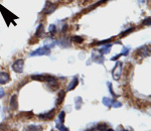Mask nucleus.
<instances>
[{"label": "nucleus", "mask_w": 151, "mask_h": 131, "mask_svg": "<svg viewBox=\"0 0 151 131\" xmlns=\"http://www.w3.org/2000/svg\"><path fill=\"white\" fill-rule=\"evenodd\" d=\"M120 56H121V54H118V56H116V57H113V58L111 59V61H115V59H118Z\"/></svg>", "instance_id": "31"}, {"label": "nucleus", "mask_w": 151, "mask_h": 131, "mask_svg": "<svg viewBox=\"0 0 151 131\" xmlns=\"http://www.w3.org/2000/svg\"><path fill=\"white\" fill-rule=\"evenodd\" d=\"M44 32V26L43 24H40L35 30V36H41Z\"/></svg>", "instance_id": "13"}, {"label": "nucleus", "mask_w": 151, "mask_h": 131, "mask_svg": "<svg viewBox=\"0 0 151 131\" xmlns=\"http://www.w3.org/2000/svg\"><path fill=\"white\" fill-rule=\"evenodd\" d=\"M78 84H79V80H78V78H77V77L72 78V82L70 83V85L66 87V91H72V89H75V88L78 86Z\"/></svg>", "instance_id": "11"}, {"label": "nucleus", "mask_w": 151, "mask_h": 131, "mask_svg": "<svg viewBox=\"0 0 151 131\" xmlns=\"http://www.w3.org/2000/svg\"><path fill=\"white\" fill-rule=\"evenodd\" d=\"M65 116H66V113H65V111H61L59 114V123H63V124H64V122H65Z\"/></svg>", "instance_id": "19"}, {"label": "nucleus", "mask_w": 151, "mask_h": 131, "mask_svg": "<svg viewBox=\"0 0 151 131\" xmlns=\"http://www.w3.org/2000/svg\"><path fill=\"white\" fill-rule=\"evenodd\" d=\"M138 53H139V56H141L142 58H147V57H149V54H150V50H149V47H147V46H143L139 48Z\"/></svg>", "instance_id": "6"}, {"label": "nucleus", "mask_w": 151, "mask_h": 131, "mask_svg": "<svg viewBox=\"0 0 151 131\" xmlns=\"http://www.w3.org/2000/svg\"><path fill=\"white\" fill-rule=\"evenodd\" d=\"M57 128L59 129V131H70L68 127H66L63 123H59V121H58V123H57Z\"/></svg>", "instance_id": "17"}, {"label": "nucleus", "mask_w": 151, "mask_h": 131, "mask_svg": "<svg viewBox=\"0 0 151 131\" xmlns=\"http://www.w3.org/2000/svg\"><path fill=\"white\" fill-rule=\"evenodd\" d=\"M121 103L120 102H117V101H115V100H113L112 101V105L111 106H113V107H116V108H119V107H121Z\"/></svg>", "instance_id": "26"}, {"label": "nucleus", "mask_w": 151, "mask_h": 131, "mask_svg": "<svg viewBox=\"0 0 151 131\" xmlns=\"http://www.w3.org/2000/svg\"><path fill=\"white\" fill-rule=\"evenodd\" d=\"M51 54V50L47 48L46 46H42V47H40L35 51H33L32 52H30V57H36V56H48Z\"/></svg>", "instance_id": "2"}, {"label": "nucleus", "mask_w": 151, "mask_h": 131, "mask_svg": "<svg viewBox=\"0 0 151 131\" xmlns=\"http://www.w3.org/2000/svg\"><path fill=\"white\" fill-rule=\"evenodd\" d=\"M12 70H13L15 73H18V74H20V73L23 72V69H24V61L23 59H16L15 62H14L13 64H12Z\"/></svg>", "instance_id": "3"}, {"label": "nucleus", "mask_w": 151, "mask_h": 131, "mask_svg": "<svg viewBox=\"0 0 151 131\" xmlns=\"http://www.w3.org/2000/svg\"><path fill=\"white\" fill-rule=\"evenodd\" d=\"M44 82H46L47 85L49 86L51 88H57L58 87V80H57V78L53 77V76H46Z\"/></svg>", "instance_id": "5"}, {"label": "nucleus", "mask_w": 151, "mask_h": 131, "mask_svg": "<svg viewBox=\"0 0 151 131\" xmlns=\"http://www.w3.org/2000/svg\"><path fill=\"white\" fill-rule=\"evenodd\" d=\"M97 129L100 131H106L108 129V127H107V124H99L97 126Z\"/></svg>", "instance_id": "22"}, {"label": "nucleus", "mask_w": 151, "mask_h": 131, "mask_svg": "<svg viewBox=\"0 0 151 131\" xmlns=\"http://www.w3.org/2000/svg\"><path fill=\"white\" fill-rule=\"evenodd\" d=\"M106 131H115V130H113V129H107Z\"/></svg>", "instance_id": "33"}, {"label": "nucleus", "mask_w": 151, "mask_h": 131, "mask_svg": "<svg viewBox=\"0 0 151 131\" xmlns=\"http://www.w3.org/2000/svg\"><path fill=\"white\" fill-rule=\"evenodd\" d=\"M81 104H82V99L80 98V97H78V98L76 99V108L77 109H80V107H81Z\"/></svg>", "instance_id": "25"}, {"label": "nucleus", "mask_w": 151, "mask_h": 131, "mask_svg": "<svg viewBox=\"0 0 151 131\" xmlns=\"http://www.w3.org/2000/svg\"><path fill=\"white\" fill-rule=\"evenodd\" d=\"M57 7H58V5H57L55 3H53V2H51V1H46L44 6L42 8V10H41V13H43V14H46V15L52 14V13H53L55 11Z\"/></svg>", "instance_id": "1"}, {"label": "nucleus", "mask_w": 151, "mask_h": 131, "mask_svg": "<svg viewBox=\"0 0 151 131\" xmlns=\"http://www.w3.org/2000/svg\"><path fill=\"white\" fill-rule=\"evenodd\" d=\"M54 113H55V110L54 109H52L51 111H48L47 113H44V114H40L38 115V117L40 119H44V120H49L54 116Z\"/></svg>", "instance_id": "8"}, {"label": "nucleus", "mask_w": 151, "mask_h": 131, "mask_svg": "<svg viewBox=\"0 0 151 131\" xmlns=\"http://www.w3.org/2000/svg\"><path fill=\"white\" fill-rule=\"evenodd\" d=\"M25 131H42V128L40 125H28L26 128H25Z\"/></svg>", "instance_id": "12"}, {"label": "nucleus", "mask_w": 151, "mask_h": 131, "mask_svg": "<svg viewBox=\"0 0 151 131\" xmlns=\"http://www.w3.org/2000/svg\"><path fill=\"white\" fill-rule=\"evenodd\" d=\"M4 95H5V91H4L3 89H0V99L2 98Z\"/></svg>", "instance_id": "29"}, {"label": "nucleus", "mask_w": 151, "mask_h": 131, "mask_svg": "<svg viewBox=\"0 0 151 131\" xmlns=\"http://www.w3.org/2000/svg\"><path fill=\"white\" fill-rule=\"evenodd\" d=\"M122 63L121 62H118L116 66H115V68L113 69V71H112V74H113V79L114 80H116V81H118L120 77H121V75H122Z\"/></svg>", "instance_id": "4"}, {"label": "nucleus", "mask_w": 151, "mask_h": 131, "mask_svg": "<svg viewBox=\"0 0 151 131\" xmlns=\"http://www.w3.org/2000/svg\"><path fill=\"white\" fill-rule=\"evenodd\" d=\"M128 52H129V50H128L127 47H124V51H122V53H121V54H123V56H127Z\"/></svg>", "instance_id": "28"}, {"label": "nucleus", "mask_w": 151, "mask_h": 131, "mask_svg": "<svg viewBox=\"0 0 151 131\" xmlns=\"http://www.w3.org/2000/svg\"><path fill=\"white\" fill-rule=\"evenodd\" d=\"M65 95H66V92L65 91H60L59 93V96H58V101H57V104L59 105L65 99Z\"/></svg>", "instance_id": "16"}, {"label": "nucleus", "mask_w": 151, "mask_h": 131, "mask_svg": "<svg viewBox=\"0 0 151 131\" xmlns=\"http://www.w3.org/2000/svg\"><path fill=\"white\" fill-rule=\"evenodd\" d=\"M146 1H147V0H139V2H140V3H145Z\"/></svg>", "instance_id": "32"}, {"label": "nucleus", "mask_w": 151, "mask_h": 131, "mask_svg": "<svg viewBox=\"0 0 151 131\" xmlns=\"http://www.w3.org/2000/svg\"><path fill=\"white\" fill-rule=\"evenodd\" d=\"M72 41H75V42H77V43H82L84 39H83V37H82V36L75 35V36H72Z\"/></svg>", "instance_id": "18"}, {"label": "nucleus", "mask_w": 151, "mask_h": 131, "mask_svg": "<svg viewBox=\"0 0 151 131\" xmlns=\"http://www.w3.org/2000/svg\"><path fill=\"white\" fill-rule=\"evenodd\" d=\"M112 101H113V100H111L110 98H106L105 97V98H103V104L109 107V106L112 105Z\"/></svg>", "instance_id": "20"}, {"label": "nucleus", "mask_w": 151, "mask_h": 131, "mask_svg": "<svg viewBox=\"0 0 151 131\" xmlns=\"http://www.w3.org/2000/svg\"><path fill=\"white\" fill-rule=\"evenodd\" d=\"M142 25H150V17H147L142 21Z\"/></svg>", "instance_id": "27"}, {"label": "nucleus", "mask_w": 151, "mask_h": 131, "mask_svg": "<svg viewBox=\"0 0 151 131\" xmlns=\"http://www.w3.org/2000/svg\"><path fill=\"white\" fill-rule=\"evenodd\" d=\"M48 30H49V32L52 33V34H54V33L57 32V26L54 25V24H51L49 27H48Z\"/></svg>", "instance_id": "21"}, {"label": "nucleus", "mask_w": 151, "mask_h": 131, "mask_svg": "<svg viewBox=\"0 0 151 131\" xmlns=\"http://www.w3.org/2000/svg\"><path fill=\"white\" fill-rule=\"evenodd\" d=\"M111 39H106V40H102V41H99V42H95V45H98V46H101V45H106V43H110Z\"/></svg>", "instance_id": "24"}, {"label": "nucleus", "mask_w": 151, "mask_h": 131, "mask_svg": "<svg viewBox=\"0 0 151 131\" xmlns=\"http://www.w3.org/2000/svg\"><path fill=\"white\" fill-rule=\"evenodd\" d=\"M31 79L34 80V81H40V82H42V81H44L46 76L42 75V74H37V75H32V76H31Z\"/></svg>", "instance_id": "15"}, {"label": "nucleus", "mask_w": 151, "mask_h": 131, "mask_svg": "<svg viewBox=\"0 0 151 131\" xmlns=\"http://www.w3.org/2000/svg\"><path fill=\"white\" fill-rule=\"evenodd\" d=\"M134 30V28H128L127 30H125V31H123V32L120 34V36H125V35H127V34H129L130 32H132Z\"/></svg>", "instance_id": "23"}, {"label": "nucleus", "mask_w": 151, "mask_h": 131, "mask_svg": "<svg viewBox=\"0 0 151 131\" xmlns=\"http://www.w3.org/2000/svg\"><path fill=\"white\" fill-rule=\"evenodd\" d=\"M88 131H94V129H90V130H88Z\"/></svg>", "instance_id": "34"}, {"label": "nucleus", "mask_w": 151, "mask_h": 131, "mask_svg": "<svg viewBox=\"0 0 151 131\" xmlns=\"http://www.w3.org/2000/svg\"><path fill=\"white\" fill-rule=\"evenodd\" d=\"M111 46H112V43H108V46H105L104 47H102V48L100 50V52H101L102 54H107V53H109L110 51H111Z\"/></svg>", "instance_id": "14"}, {"label": "nucleus", "mask_w": 151, "mask_h": 131, "mask_svg": "<svg viewBox=\"0 0 151 131\" xmlns=\"http://www.w3.org/2000/svg\"><path fill=\"white\" fill-rule=\"evenodd\" d=\"M43 43H44V46L46 47H47V48H53V46L57 45V41L54 40V39H44V41H43Z\"/></svg>", "instance_id": "10"}, {"label": "nucleus", "mask_w": 151, "mask_h": 131, "mask_svg": "<svg viewBox=\"0 0 151 131\" xmlns=\"http://www.w3.org/2000/svg\"><path fill=\"white\" fill-rule=\"evenodd\" d=\"M108 86H109V89H110V93H111L112 95H114V96H115L114 92H113V90H112V85H111V84H110V83H108Z\"/></svg>", "instance_id": "30"}, {"label": "nucleus", "mask_w": 151, "mask_h": 131, "mask_svg": "<svg viewBox=\"0 0 151 131\" xmlns=\"http://www.w3.org/2000/svg\"><path fill=\"white\" fill-rule=\"evenodd\" d=\"M9 106L12 110H16L18 108V102H17V97L16 95H13L11 98H10V102H9Z\"/></svg>", "instance_id": "9"}, {"label": "nucleus", "mask_w": 151, "mask_h": 131, "mask_svg": "<svg viewBox=\"0 0 151 131\" xmlns=\"http://www.w3.org/2000/svg\"><path fill=\"white\" fill-rule=\"evenodd\" d=\"M10 81V76L6 72L0 73V84L1 85H5Z\"/></svg>", "instance_id": "7"}]
</instances>
